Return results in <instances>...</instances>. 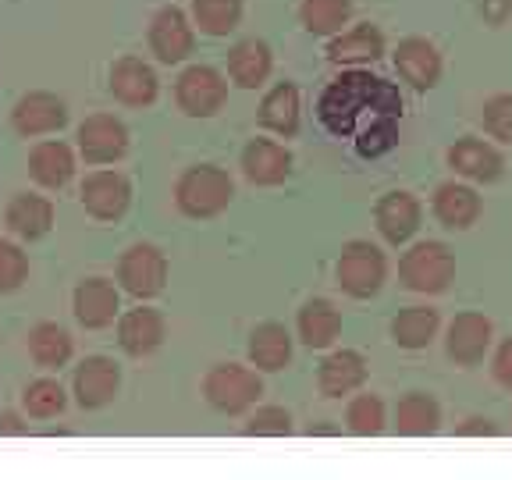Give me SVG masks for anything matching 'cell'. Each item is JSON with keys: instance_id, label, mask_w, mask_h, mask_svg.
Returning a JSON list of instances; mask_svg holds the SVG:
<instances>
[{"instance_id": "8", "label": "cell", "mask_w": 512, "mask_h": 480, "mask_svg": "<svg viewBox=\"0 0 512 480\" xmlns=\"http://www.w3.org/2000/svg\"><path fill=\"white\" fill-rule=\"evenodd\" d=\"M491 338H495V328L484 313H456V320L448 324L445 331V352L448 360L456 367H477L491 349Z\"/></svg>"}, {"instance_id": "38", "label": "cell", "mask_w": 512, "mask_h": 480, "mask_svg": "<svg viewBox=\"0 0 512 480\" xmlns=\"http://www.w3.org/2000/svg\"><path fill=\"white\" fill-rule=\"evenodd\" d=\"M480 121H484V132L502 143H512V93H495L491 100H484L480 107Z\"/></svg>"}, {"instance_id": "18", "label": "cell", "mask_w": 512, "mask_h": 480, "mask_svg": "<svg viewBox=\"0 0 512 480\" xmlns=\"http://www.w3.org/2000/svg\"><path fill=\"white\" fill-rule=\"evenodd\" d=\"M75 317H79L82 328L96 331L114 324L118 317V288L107 278H86L75 288Z\"/></svg>"}, {"instance_id": "7", "label": "cell", "mask_w": 512, "mask_h": 480, "mask_svg": "<svg viewBox=\"0 0 512 480\" xmlns=\"http://www.w3.org/2000/svg\"><path fill=\"white\" fill-rule=\"evenodd\" d=\"M224 96H228V82L221 72L207 68V64H192L178 75L175 82V100L189 118H210L221 111Z\"/></svg>"}, {"instance_id": "34", "label": "cell", "mask_w": 512, "mask_h": 480, "mask_svg": "<svg viewBox=\"0 0 512 480\" xmlns=\"http://www.w3.org/2000/svg\"><path fill=\"white\" fill-rule=\"evenodd\" d=\"M352 0H303L299 18L313 36H335L345 22H349Z\"/></svg>"}, {"instance_id": "36", "label": "cell", "mask_w": 512, "mask_h": 480, "mask_svg": "<svg viewBox=\"0 0 512 480\" xmlns=\"http://www.w3.org/2000/svg\"><path fill=\"white\" fill-rule=\"evenodd\" d=\"M64 402H68V395H64L61 381H54V377H40V381H32L29 388H25V409H29V416H36V420L57 416L64 409Z\"/></svg>"}, {"instance_id": "1", "label": "cell", "mask_w": 512, "mask_h": 480, "mask_svg": "<svg viewBox=\"0 0 512 480\" xmlns=\"http://www.w3.org/2000/svg\"><path fill=\"white\" fill-rule=\"evenodd\" d=\"M402 100L384 79L363 72H349L342 79H335L324 96H320V121L335 132V136H352L356 132V121L363 114H370L374 121L399 118Z\"/></svg>"}, {"instance_id": "37", "label": "cell", "mask_w": 512, "mask_h": 480, "mask_svg": "<svg viewBox=\"0 0 512 480\" xmlns=\"http://www.w3.org/2000/svg\"><path fill=\"white\" fill-rule=\"evenodd\" d=\"M242 434H249V438H285V434H292V413L285 406H256Z\"/></svg>"}, {"instance_id": "25", "label": "cell", "mask_w": 512, "mask_h": 480, "mask_svg": "<svg viewBox=\"0 0 512 480\" xmlns=\"http://www.w3.org/2000/svg\"><path fill=\"white\" fill-rule=\"evenodd\" d=\"M438 328H441V317L434 306H406L392 320V342L399 349L420 352L438 338Z\"/></svg>"}, {"instance_id": "4", "label": "cell", "mask_w": 512, "mask_h": 480, "mask_svg": "<svg viewBox=\"0 0 512 480\" xmlns=\"http://www.w3.org/2000/svg\"><path fill=\"white\" fill-rule=\"evenodd\" d=\"M203 395L214 409L235 416L246 413L260 402L264 395V381L256 377V370L242 367V363H214L203 377Z\"/></svg>"}, {"instance_id": "20", "label": "cell", "mask_w": 512, "mask_h": 480, "mask_svg": "<svg viewBox=\"0 0 512 480\" xmlns=\"http://www.w3.org/2000/svg\"><path fill=\"white\" fill-rule=\"evenodd\" d=\"M242 171L253 185H281L292 171V153L274 139H253L242 150Z\"/></svg>"}, {"instance_id": "16", "label": "cell", "mask_w": 512, "mask_h": 480, "mask_svg": "<svg viewBox=\"0 0 512 480\" xmlns=\"http://www.w3.org/2000/svg\"><path fill=\"white\" fill-rule=\"evenodd\" d=\"M448 168L456 175L470 178V182H495L502 175V153L484 139H456L448 150Z\"/></svg>"}, {"instance_id": "23", "label": "cell", "mask_w": 512, "mask_h": 480, "mask_svg": "<svg viewBox=\"0 0 512 480\" xmlns=\"http://www.w3.org/2000/svg\"><path fill=\"white\" fill-rule=\"evenodd\" d=\"M434 217L452 232H463L480 217V196L463 182H445L434 192Z\"/></svg>"}, {"instance_id": "11", "label": "cell", "mask_w": 512, "mask_h": 480, "mask_svg": "<svg viewBox=\"0 0 512 480\" xmlns=\"http://www.w3.org/2000/svg\"><path fill=\"white\" fill-rule=\"evenodd\" d=\"M64 121H68V107H64V100L54 93H43V89L25 93L15 104V111H11V125H15V132L25 139L57 132Z\"/></svg>"}, {"instance_id": "35", "label": "cell", "mask_w": 512, "mask_h": 480, "mask_svg": "<svg viewBox=\"0 0 512 480\" xmlns=\"http://www.w3.org/2000/svg\"><path fill=\"white\" fill-rule=\"evenodd\" d=\"M192 18L210 36H224L239 25L242 0H192Z\"/></svg>"}, {"instance_id": "19", "label": "cell", "mask_w": 512, "mask_h": 480, "mask_svg": "<svg viewBox=\"0 0 512 480\" xmlns=\"http://www.w3.org/2000/svg\"><path fill=\"white\" fill-rule=\"evenodd\" d=\"M150 47L164 64L182 61L192 50V25L178 8H160L150 22Z\"/></svg>"}, {"instance_id": "12", "label": "cell", "mask_w": 512, "mask_h": 480, "mask_svg": "<svg viewBox=\"0 0 512 480\" xmlns=\"http://www.w3.org/2000/svg\"><path fill=\"white\" fill-rule=\"evenodd\" d=\"M79 150L89 164H114L128 150V128L114 114H89L79 125Z\"/></svg>"}, {"instance_id": "29", "label": "cell", "mask_w": 512, "mask_h": 480, "mask_svg": "<svg viewBox=\"0 0 512 480\" xmlns=\"http://www.w3.org/2000/svg\"><path fill=\"white\" fill-rule=\"evenodd\" d=\"M228 75L235 86L256 89L264 86V79L271 75V47L264 40H242L228 54Z\"/></svg>"}, {"instance_id": "43", "label": "cell", "mask_w": 512, "mask_h": 480, "mask_svg": "<svg viewBox=\"0 0 512 480\" xmlns=\"http://www.w3.org/2000/svg\"><path fill=\"white\" fill-rule=\"evenodd\" d=\"M0 434H25L22 416H15V413H0Z\"/></svg>"}, {"instance_id": "41", "label": "cell", "mask_w": 512, "mask_h": 480, "mask_svg": "<svg viewBox=\"0 0 512 480\" xmlns=\"http://www.w3.org/2000/svg\"><path fill=\"white\" fill-rule=\"evenodd\" d=\"M456 434H463V438H477V434H498V427H495L491 416H466L463 424L456 427Z\"/></svg>"}, {"instance_id": "32", "label": "cell", "mask_w": 512, "mask_h": 480, "mask_svg": "<svg viewBox=\"0 0 512 480\" xmlns=\"http://www.w3.org/2000/svg\"><path fill=\"white\" fill-rule=\"evenodd\" d=\"M29 356L40 363L43 370H57L72 360V335L54 324V320H43L29 331Z\"/></svg>"}, {"instance_id": "27", "label": "cell", "mask_w": 512, "mask_h": 480, "mask_svg": "<svg viewBox=\"0 0 512 480\" xmlns=\"http://www.w3.org/2000/svg\"><path fill=\"white\" fill-rule=\"evenodd\" d=\"M328 54L335 64H370L384 54V36L377 25L360 22V25H352V29H345L342 36H335Z\"/></svg>"}, {"instance_id": "5", "label": "cell", "mask_w": 512, "mask_h": 480, "mask_svg": "<svg viewBox=\"0 0 512 480\" xmlns=\"http://www.w3.org/2000/svg\"><path fill=\"white\" fill-rule=\"evenodd\" d=\"M335 274H338L342 292H349L352 299H370V296H377V288L388 278V260H384V253L374 242L352 239L349 246L342 249V256H338Z\"/></svg>"}, {"instance_id": "6", "label": "cell", "mask_w": 512, "mask_h": 480, "mask_svg": "<svg viewBox=\"0 0 512 480\" xmlns=\"http://www.w3.org/2000/svg\"><path fill=\"white\" fill-rule=\"evenodd\" d=\"M118 281L128 296H157V292H164V281H168V256L160 253L157 246H150V242H136V246H128L121 253Z\"/></svg>"}, {"instance_id": "13", "label": "cell", "mask_w": 512, "mask_h": 480, "mask_svg": "<svg viewBox=\"0 0 512 480\" xmlns=\"http://www.w3.org/2000/svg\"><path fill=\"white\" fill-rule=\"evenodd\" d=\"M367 381V360L356 349H338L317 367V388L324 399H349Z\"/></svg>"}, {"instance_id": "31", "label": "cell", "mask_w": 512, "mask_h": 480, "mask_svg": "<svg viewBox=\"0 0 512 480\" xmlns=\"http://www.w3.org/2000/svg\"><path fill=\"white\" fill-rule=\"evenodd\" d=\"M260 125L278 132V136H296L299 132V89L292 82H278L260 100Z\"/></svg>"}, {"instance_id": "44", "label": "cell", "mask_w": 512, "mask_h": 480, "mask_svg": "<svg viewBox=\"0 0 512 480\" xmlns=\"http://www.w3.org/2000/svg\"><path fill=\"white\" fill-rule=\"evenodd\" d=\"M509 424H512V416H509Z\"/></svg>"}, {"instance_id": "10", "label": "cell", "mask_w": 512, "mask_h": 480, "mask_svg": "<svg viewBox=\"0 0 512 480\" xmlns=\"http://www.w3.org/2000/svg\"><path fill=\"white\" fill-rule=\"evenodd\" d=\"M72 388H75V402L82 409H100L118 395L121 388V370L114 360L107 356H86V360L75 367L72 377Z\"/></svg>"}, {"instance_id": "15", "label": "cell", "mask_w": 512, "mask_h": 480, "mask_svg": "<svg viewBox=\"0 0 512 480\" xmlns=\"http://www.w3.org/2000/svg\"><path fill=\"white\" fill-rule=\"evenodd\" d=\"M374 221H377V232L392 242V246H399V242H406L420 228V203H416L413 192H402V189L384 192L374 207Z\"/></svg>"}, {"instance_id": "39", "label": "cell", "mask_w": 512, "mask_h": 480, "mask_svg": "<svg viewBox=\"0 0 512 480\" xmlns=\"http://www.w3.org/2000/svg\"><path fill=\"white\" fill-rule=\"evenodd\" d=\"M25 274H29V260H25V253L15 246V242L0 239V292L18 288L25 281Z\"/></svg>"}, {"instance_id": "28", "label": "cell", "mask_w": 512, "mask_h": 480, "mask_svg": "<svg viewBox=\"0 0 512 480\" xmlns=\"http://www.w3.org/2000/svg\"><path fill=\"white\" fill-rule=\"evenodd\" d=\"M441 424V406L431 392H406L395 406V427L406 438H427Z\"/></svg>"}, {"instance_id": "3", "label": "cell", "mask_w": 512, "mask_h": 480, "mask_svg": "<svg viewBox=\"0 0 512 480\" xmlns=\"http://www.w3.org/2000/svg\"><path fill=\"white\" fill-rule=\"evenodd\" d=\"M452 278H456V256L445 242H416L399 260V281L420 296H438Z\"/></svg>"}, {"instance_id": "9", "label": "cell", "mask_w": 512, "mask_h": 480, "mask_svg": "<svg viewBox=\"0 0 512 480\" xmlns=\"http://www.w3.org/2000/svg\"><path fill=\"white\" fill-rule=\"evenodd\" d=\"M79 200L86 207V214H93L96 221H118L128 210V200H132V189H128V178L118 175V171H89L86 182L79 189Z\"/></svg>"}, {"instance_id": "42", "label": "cell", "mask_w": 512, "mask_h": 480, "mask_svg": "<svg viewBox=\"0 0 512 480\" xmlns=\"http://www.w3.org/2000/svg\"><path fill=\"white\" fill-rule=\"evenodd\" d=\"M480 11L488 22H502L505 11H509V0H480Z\"/></svg>"}, {"instance_id": "40", "label": "cell", "mask_w": 512, "mask_h": 480, "mask_svg": "<svg viewBox=\"0 0 512 480\" xmlns=\"http://www.w3.org/2000/svg\"><path fill=\"white\" fill-rule=\"evenodd\" d=\"M491 374L502 388L512 392V338H505L502 345L495 349V360H491Z\"/></svg>"}, {"instance_id": "21", "label": "cell", "mask_w": 512, "mask_h": 480, "mask_svg": "<svg viewBox=\"0 0 512 480\" xmlns=\"http://www.w3.org/2000/svg\"><path fill=\"white\" fill-rule=\"evenodd\" d=\"M164 342V317L150 306H136L118 317V345L128 356H150Z\"/></svg>"}, {"instance_id": "17", "label": "cell", "mask_w": 512, "mask_h": 480, "mask_svg": "<svg viewBox=\"0 0 512 480\" xmlns=\"http://www.w3.org/2000/svg\"><path fill=\"white\" fill-rule=\"evenodd\" d=\"M111 93L128 107H150L157 100V75L139 57H121L111 68Z\"/></svg>"}, {"instance_id": "2", "label": "cell", "mask_w": 512, "mask_h": 480, "mask_svg": "<svg viewBox=\"0 0 512 480\" xmlns=\"http://www.w3.org/2000/svg\"><path fill=\"white\" fill-rule=\"evenodd\" d=\"M235 196V185L228 178V171H221L217 164H196L189 168L175 185V203L185 217H217L221 210H228Z\"/></svg>"}, {"instance_id": "30", "label": "cell", "mask_w": 512, "mask_h": 480, "mask_svg": "<svg viewBox=\"0 0 512 480\" xmlns=\"http://www.w3.org/2000/svg\"><path fill=\"white\" fill-rule=\"evenodd\" d=\"M299 338H303L310 349H328L335 345L338 331H342V313L328 303V299H310V303L299 310Z\"/></svg>"}, {"instance_id": "22", "label": "cell", "mask_w": 512, "mask_h": 480, "mask_svg": "<svg viewBox=\"0 0 512 480\" xmlns=\"http://www.w3.org/2000/svg\"><path fill=\"white\" fill-rule=\"evenodd\" d=\"M292 360V335H288L285 324L278 320H264L256 324L253 335H249V363L256 370H267V374H278Z\"/></svg>"}, {"instance_id": "24", "label": "cell", "mask_w": 512, "mask_h": 480, "mask_svg": "<svg viewBox=\"0 0 512 480\" xmlns=\"http://www.w3.org/2000/svg\"><path fill=\"white\" fill-rule=\"evenodd\" d=\"M4 221L22 239H40V235L50 232V224H54V203L47 196H36V192H18V196H11Z\"/></svg>"}, {"instance_id": "14", "label": "cell", "mask_w": 512, "mask_h": 480, "mask_svg": "<svg viewBox=\"0 0 512 480\" xmlns=\"http://www.w3.org/2000/svg\"><path fill=\"white\" fill-rule=\"evenodd\" d=\"M395 72L413 89H431L441 79V54L424 36H406L395 50Z\"/></svg>"}, {"instance_id": "33", "label": "cell", "mask_w": 512, "mask_h": 480, "mask_svg": "<svg viewBox=\"0 0 512 480\" xmlns=\"http://www.w3.org/2000/svg\"><path fill=\"white\" fill-rule=\"evenodd\" d=\"M384 424H388V409H384L381 395H374V392L352 395L349 406H345V427H349V434H356V438H374V434L384 431Z\"/></svg>"}, {"instance_id": "26", "label": "cell", "mask_w": 512, "mask_h": 480, "mask_svg": "<svg viewBox=\"0 0 512 480\" xmlns=\"http://www.w3.org/2000/svg\"><path fill=\"white\" fill-rule=\"evenodd\" d=\"M29 175L47 189H61L75 175V153L61 139H43L29 153Z\"/></svg>"}]
</instances>
